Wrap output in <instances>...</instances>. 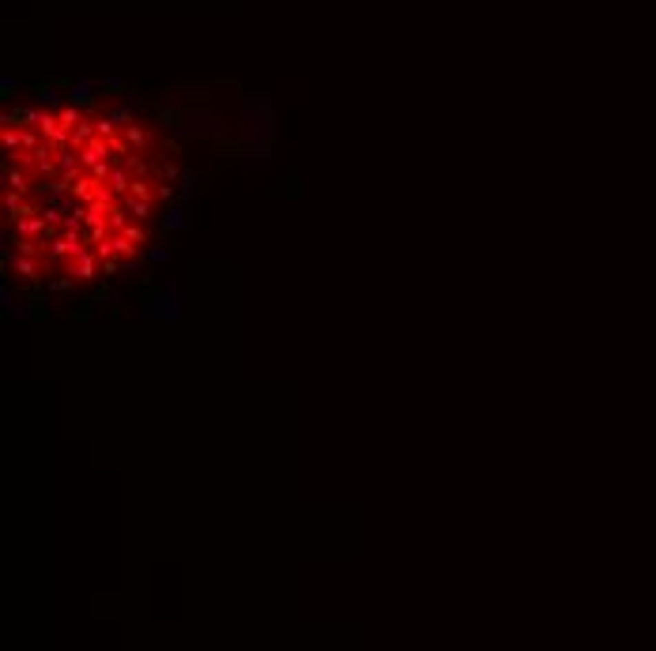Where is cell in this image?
Returning a JSON list of instances; mask_svg holds the SVG:
<instances>
[{
	"label": "cell",
	"instance_id": "cell-1",
	"mask_svg": "<svg viewBox=\"0 0 656 651\" xmlns=\"http://www.w3.org/2000/svg\"><path fill=\"white\" fill-rule=\"evenodd\" d=\"M170 178V151L143 120L61 109L8 125V271L65 286L117 275L151 241Z\"/></svg>",
	"mask_w": 656,
	"mask_h": 651
}]
</instances>
